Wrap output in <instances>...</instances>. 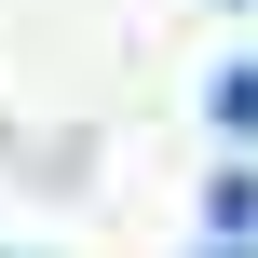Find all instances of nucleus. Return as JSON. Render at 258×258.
<instances>
[{"label":"nucleus","mask_w":258,"mask_h":258,"mask_svg":"<svg viewBox=\"0 0 258 258\" xmlns=\"http://www.w3.org/2000/svg\"><path fill=\"white\" fill-rule=\"evenodd\" d=\"M218 122H231V136L258 150V68H218Z\"/></svg>","instance_id":"obj_1"}]
</instances>
